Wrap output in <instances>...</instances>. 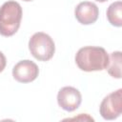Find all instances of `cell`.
<instances>
[{
  "label": "cell",
  "mask_w": 122,
  "mask_h": 122,
  "mask_svg": "<svg viewBox=\"0 0 122 122\" xmlns=\"http://www.w3.org/2000/svg\"><path fill=\"white\" fill-rule=\"evenodd\" d=\"M75 63L84 71H103L109 63V54L101 47H83L76 52Z\"/></svg>",
  "instance_id": "obj_1"
},
{
  "label": "cell",
  "mask_w": 122,
  "mask_h": 122,
  "mask_svg": "<svg viewBox=\"0 0 122 122\" xmlns=\"http://www.w3.org/2000/svg\"><path fill=\"white\" fill-rule=\"evenodd\" d=\"M22 8L15 1H7L0 7V34L11 36L20 28L22 20Z\"/></svg>",
  "instance_id": "obj_2"
},
{
  "label": "cell",
  "mask_w": 122,
  "mask_h": 122,
  "mask_svg": "<svg viewBox=\"0 0 122 122\" xmlns=\"http://www.w3.org/2000/svg\"><path fill=\"white\" fill-rule=\"evenodd\" d=\"M31 55L39 61H49L55 51V45L51 37L42 31L35 32L29 41Z\"/></svg>",
  "instance_id": "obj_3"
},
{
  "label": "cell",
  "mask_w": 122,
  "mask_h": 122,
  "mask_svg": "<svg viewBox=\"0 0 122 122\" xmlns=\"http://www.w3.org/2000/svg\"><path fill=\"white\" fill-rule=\"evenodd\" d=\"M99 112L106 120L116 119L122 112V89L107 95L100 104Z\"/></svg>",
  "instance_id": "obj_4"
},
{
  "label": "cell",
  "mask_w": 122,
  "mask_h": 122,
  "mask_svg": "<svg viewBox=\"0 0 122 122\" xmlns=\"http://www.w3.org/2000/svg\"><path fill=\"white\" fill-rule=\"evenodd\" d=\"M82 95L80 92L73 87H63L57 93V103L59 107L67 112H73L80 106Z\"/></svg>",
  "instance_id": "obj_5"
},
{
  "label": "cell",
  "mask_w": 122,
  "mask_h": 122,
  "mask_svg": "<svg viewBox=\"0 0 122 122\" xmlns=\"http://www.w3.org/2000/svg\"><path fill=\"white\" fill-rule=\"evenodd\" d=\"M38 74V66L30 60L19 61L12 69L13 78L20 83H30L35 80Z\"/></svg>",
  "instance_id": "obj_6"
},
{
  "label": "cell",
  "mask_w": 122,
  "mask_h": 122,
  "mask_svg": "<svg viewBox=\"0 0 122 122\" xmlns=\"http://www.w3.org/2000/svg\"><path fill=\"white\" fill-rule=\"evenodd\" d=\"M74 15L76 20L80 24L91 25L97 20L99 15V10L94 3L85 1L79 3L76 6L74 10Z\"/></svg>",
  "instance_id": "obj_7"
},
{
  "label": "cell",
  "mask_w": 122,
  "mask_h": 122,
  "mask_svg": "<svg viewBox=\"0 0 122 122\" xmlns=\"http://www.w3.org/2000/svg\"><path fill=\"white\" fill-rule=\"evenodd\" d=\"M106 69L112 77L121 78V51H117L111 53Z\"/></svg>",
  "instance_id": "obj_8"
},
{
  "label": "cell",
  "mask_w": 122,
  "mask_h": 122,
  "mask_svg": "<svg viewBox=\"0 0 122 122\" xmlns=\"http://www.w3.org/2000/svg\"><path fill=\"white\" fill-rule=\"evenodd\" d=\"M107 18L111 25L114 27L122 26V3L116 1L111 4L107 10Z\"/></svg>",
  "instance_id": "obj_9"
},
{
  "label": "cell",
  "mask_w": 122,
  "mask_h": 122,
  "mask_svg": "<svg viewBox=\"0 0 122 122\" xmlns=\"http://www.w3.org/2000/svg\"><path fill=\"white\" fill-rule=\"evenodd\" d=\"M7 65V60H6V56L3 54L2 51H0V72H2L5 69Z\"/></svg>",
  "instance_id": "obj_10"
},
{
  "label": "cell",
  "mask_w": 122,
  "mask_h": 122,
  "mask_svg": "<svg viewBox=\"0 0 122 122\" xmlns=\"http://www.w3.org/2000/svg\"><path fill=\"white\" fill-rule=\"evenodd\" d=\"M95 1H97V2H101V3H103V2H106V1H108V0H95Z\"/></svg>",
  "instance_id": "obj_11"
},
{
  "label": "cell",
  "mask_w": 122,
  "mask_h": 122,
  "mask_svg": "<svg viewBox=\"0 0 122 122\" xmlns=\"http://www.w3.org/2000/svg\"><path fill=\"white\" fill-rule=\"evenodd\" d=\"M23 1H26V2H29V1H32V0H23Z\"/></svg>",
  "instance_id": "obj_12"
}]
</instances>
